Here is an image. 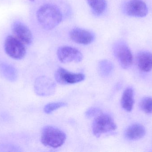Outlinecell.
<instances>
[{
	"instance_id": "1",
	"label": "cell",
	"mask_w": 152,
	"mask_h": 152,
	"mask_svg": "<svg viewBox=\"0 0 152 152\" xmlns=\"http://www.w3.org/2000/svg\"><path fill=\"white\" fill-rule=\"evenodd\" d=\"M37 18L44 29L51 30L59 25L62 14L58 6L52 4L42 5L37 12Z\"/></svg>"
},
{
	"instance_id": "2",
	"label": "cell",
	"mask_w": 152,
	"mask_h": 152,
	"mask_svg": "<svg viewBox=\"0 0 152 152\" xmlns=\"http://www.w3.org/2000/svg\"><path fill=\"white\" fill-rule=\"evenodd\" d=\"M66 137L65 133L58 129L47 126L42 131L41 141L45 146L56 148L64 143Z\"/></svg>"
},
{
	"instance_id": "3",
	"label": "cell",
	"mask_w": 152,
	"mask_h": 152,
	"mask_svg": "<svg viewBox=\"0 0 152 152\" xmlns=\"http://www.w3.org/2000/svg\"><path fill=\"white\" fill-rule=\"evenodd\" d=\"M117 126L110 115L101 114L97 115L95 119L92 126L94 134L99 137L101 135L116 130Z\"/></svg>"
},
{
	"instance_id": "4",
	"label": "cell",
	"mask_w": 152,
	"mask_h": 152,
	"mask_svg": "<svg viewBox=\"0 0 152 152\" xmlns=\"http://www.w3.org/2000/svg\"><path fill=\"white\" fill-rule=\"evenodd\" d=\"M4 47L7 55L15 59H23L26 53L25 45L13 35H9L6 37Z\"/></svg>"
},
{
	"instance_id": "5",
	"label": "cell",
	"mask_w": 152,
	"mask_h": 152,
	"mask_svg": "<svg viewBox=\"0 0 152 152\" xmlns=\"http://www.w3.org/2000/svg\"><path fill=\"white\" fill-rule=\"evenodd\" d=\"M113 51L115 57L123 68L127 69L132 66L134 60L133 54L126 45L117 44L114 46Z\"/></svg>"
},
{
	"instance_id": "6",
	"label": "cell",
	"mask_w": 152,
	"mask_h": 152,
	"mask_svg": "<svg viewBox=\"0 0 152 152\" xmlns=\"http://www.w3.org/2000/svg\"><path fill=\"white\" fill-rule=\"evenodd\" d=\"M59 60L62 63L80 62L83 55L80 51L74 47L69 46H61L57 51Z\"/></svg>"
},
{
	"instance_id": "7",
	"label": "cell",
	"mask_w": 152,
	"mask_h": 152,
	"mask_svg": "<svg viewBox=\"0 0 152 152\" xmlns=\"http://www.w3.org/2000/svg\"><path fill=\"white\" fill-rule=\"evenodd\" d=\"M55 78L56 81L61 84H72L83 81L85 76L80 73H71L66 70L60 68L55 72Z\"/></svg>"
},
{
	"instance_id": "8",
	"label": "cell",
	"mask_w": 152,
	"mask_h": 152,
	"mask_svg": "<svg viewBox=\"0 0 152 152\" xmlns=\"http://www.w3.org/2000/svg\"><path fill=\"white\" fill-rule=\"evenodd\" d=\"M124 9L126 14L132 17L143 18L148 13V7L142 0H130L126 3Z\"/></svg>"
},
{
	"instance_id": "9",
	"label": "cell",
	"mask_w": 152,
	"mask_h": 152,
	"mask_svg": "<svg viewBox=\"0 0 152 152\" xmlns=\"http://www.w3.org/2000/svg\"><path fill=\"white\" fill-rule=\"evenodd\" d=\"M13 35L25 45H30L33 41L32 32L27 26L20 21H15L12 26Z\"/></svg>"
},
{
	"instance_id": "10",
	"label": "cell",
	"mask_w": 152,
	"mask_h": 152,
	"mask_svg": "<svg viewBox=\"0 0 152 152\" xmlns=\"http://www.w3.org/2000/svg\"><path fill=\"white\" fill-rule=\"evenodd\" d=\"M69 36L76 43L84 45L89 44L94 40V35L91 32L79 28L72 29L69 33Z\"/></svg>"
},
{
	"instance_id": "11",
	"label": "cell",
	"mask_w": 152,
	"mask_h": 152,
	"mask_svg": "<svg viewBox=\"0 0 152 152\" xmlns=\"http://www.w3.org/2000/svg\"><path fill=\"white\" fill-rule=\"evenodd\" d=\"M138 68L143 72H149L152 70V53L143 51L139 53L137 57Z\"/></svg>"
},
{
	"instance_id": "12",
	"label": "cell",
	"mask_w": 152,
	"mask_h": 152,
	"mask_svg": "<svg viewBox=\"0 0 152 152\" xmlns=\"http://www.w3.org/2000/svg\"><path fill=\"white\" fill-rule=\"evenodd\" d=\"M146 134V130L142 125L134 124L129 126L125 132V136L129 140H137L142 138Z\"/></svg>"
},
{
	"instance_id": "13",
	"label": "cell",
	"mask_w": 152,
	"mask_h": 152,
	"mask_svg": "<svg viewBox=\"0 0 152 152\" xmlns=\"http://www.w3.org/2000/svg\"><path fill=\"white\" fill-rule=\"evenodd\" d=\"M134 92L133 89L130 87L126 88L124 91L121 99V105L123 109L127 112H130L134 107Z\"/></svg>"
},
{
	"instance_id": "14",
	"label": "cell",
	"mask_w": 152,
	"mask_h": 152,
	"mask_svg": "<svg viewBox=\"0 0 152 152\" xmlns=\"http://www.w3.org/2000/svg\"><path fill=\"white\" fill-rule=\"evenodd\" d=\"M0 71L3 76L10 82H14L17 80L18 73L16 69L13 66L3 63L0 65Z\"/></svg>"
},
{
	"instance_id": "15",
	"label": "cell",
	"mask_w": 152,
	"mask_h": 152,
	"mask_svg": "<svg viewBox=\"0 0 152 152\" xmlns=\"http://www.w3.org/2000/svg\"><path fill=\"white\" fill-rule=\"evenodd\" d=\"M87 2L93 13L97 16L102 15L106 10L105 0H87Z\"/></svg>"
},
{
	"instance_id": "16",
	"label": "cell",
	"mask_w": 152,
	"mask_h": 152,
	"mask_svg": "<svg viewBox=\"0 0 152 152\" xmlns=\"http://www.w3.org/2000/svg\"><path fill=\"white\" fill-rule=\"evenodd\" d=\"M113 68V66L111 62L107 60H104L100 62L98 65L99 71L103 76H109Z\"/></svg>"
},
{
	"instance_id": "17",
	"label": "cell",
	"mask_w": 152,
	"mask_h": 152,
	"mask_svg": "<svg viewBox=\"0 0 152 152\" xmlns=\"http://www.w3.org/2000/svg\"><path fill=\"white\" fill-rule=\"evenodd\" d=\"M141 109L147 114L152 113V97H147L143 98L140 102Z\"/></svg>"
},
{
	"instance_id": "18",
	"label": "cell",
	"mask_w": 152,
	"mask_h": 152,
	"mask_svg": "<svg viewBox=\"0 0 152 152\" xmlns=\"http://www.w3.org/2000/svg\"><path fill=\"white\" fill-rule=\"evenodd\" d=\"M66 105L67 104L64 102L52 103L45 105L44 110L45 113L50 114L58 109L61 107H65Z\"/></svg>"
},
{
	"instance_id": "19",
	"label": "cell",
	"mask_w": 152,
	"mask_h": 152,
	"mask_svg": "<svg viewBox=\"0 0 152 152\" xmlns=\"http://www.w3.org/2000/svg\"><path fill=\"white\" fill-rule=\"evenodd\" d=\"M100 109L96 108H91L88 109L86 112V115L87 117L90 118L97 116L101 113Z\"/></svg>"
},
{
	"instance_id": "20",
	"label": "cell",
	"mask_w": 152,
	"mask_h": 152,
	"mask_svg": "<svg viewBox=\"0 0 152 152\" xmlns=\"http://www.w3.org/2000/svg\"><path fill=\"white\" fill-rule=\"evenodd\" d=\"M30 1H34V0H30Z\"/></svg>"
}]
</instances>
